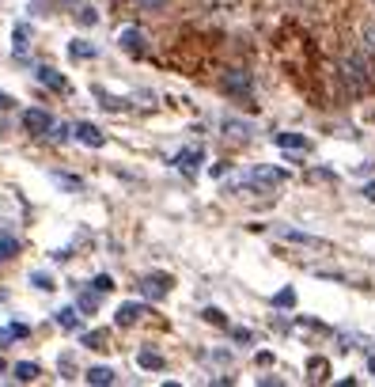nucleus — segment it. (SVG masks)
<instances>
[{
	"label": "nucleus",
	"mask_w": 375,
	"mask_h": 387,
	"mask_svg": "<svg viewBox=\"0 0 375 387\" xmlns=\"http://www.w3.org/2000/svg\"><path fill=\"white\" fill-rule=\"evenodd\" d=\"M57 323H61L65 330H76V327H80V312H76V308H61V312H57Z\"/></svg>",
	"instance_id": "obj_10"
},
{
	"label": "nucleus",
	"mask_w": 375,
	"mask_h": 387,
	"mask_svg": "<svg viewBox=\"0 0 375 387\" xmlns=\"http://www.w3.org/2000/svg\"><path fill=\"white\" fill-rule=\"evenodd\" d=\"M0 107H12V99L4 95V91H0Z\"/></svg>",
	"instance_id": "obj_28"
},
{
	"label": "nucleus",
	"mask_w": 375,
	"mask_h": 387,
	"mask_svg": "<svg viewBox=\"0 0 375 387\" xmlns=\"http://www.w3.org/2000/svg\"><path fill=\"white\" fill-rule=\"evenodd\" d=\"M220 88L231 91V95H239V99H246V95H250V73H243V68H228V73L220 76Z\"/></svg>",
	"instance_id": "obj_2"
},
{
	"label": "nucleus",
	"mask_w": 375,
	"mask_h": 387,
	"mask_svg": "<svg viewBox=\"0 0 375 387\" xmlns=\"http://www.w3.org/2000/svg\"><path fill=\"white\" fill-rule=\"evenodd\" d=\"M364 46L375 53V27H367V34H364Z\"/></svg>",
	"instance_id": "obj_25"
},
{
	"label": "nucleus",
	"mask_w": 375,
	"mask_h": 387,
	"mask_svg": "<svg viewBox=\"0 0 375 387\" xmlns=\"http://www.w3.org/2000/svg\"><path fill=\"white\" fill-rule=\"evenodd\" d=\"M137 361H140V369H164V357H155V353H140Z\"/></svg>",
	"instance_id": "obj_18"
},
{
	"label": "nucleus",
	"mask_w": 375,
	"mask_h": 387,
	"mask_svg": "<svg viewBox=\"0 0 375 387\" xmlns=\"http://www.w3.org/2000/svg\"><path fill=\"white\" fill-rule=\"evenodd\" d=\"M281 61H285L288 68H292V76H307L311 73V46L307 38H300L296 31H288L285 38H281Z\"/></svg>",
	"instance_id": "obj_1"
},
{
	"label": "nucleus",
	"mask_w": 375,
	"mask_h": 387,
	"mask_svg": "<svg viewBox=\"0 0 375 387\" xmlns=\"http://www.w3.org/2000/svg\"><path fill=\"white\" fill-rule=\"evenodd\" d=\"M326 372H330V364L322 361V357H315V361H311V379H326Z\"/></svg>",
	"instance_id": "obj_16"
},
{
	"label": "nucleus",
	"mask_w": 375,
	"mask_h": 387,
	"mask_svg": "<svg viewBox=\"0 0 375 387\" xmlns=\"http://www.w3.org/2000/svg\"><path fill=\"white\" fill-rule=\"evenodd\" d=\"M273 304H277V308H292L296 304V292H292V288H281L277 297H273Z\"/></svg>",
	"instance_id": "obj_17"
},
{
	"label": "nucleus",
	"mask_w": 375,
	"mask_h": 387,
	"mask_svg": "<svg viewBox=\"0 0 375 387\" xmlns=\"http://www.w3.org/2000/svg\"><path fill=\"white\" fill-rule=\"evenodd\" d=\"M34 285H38V288H53V285H49V277H46V273H34Z\"/></svg>",
	"instance_id": "obj_26"
},
{
	"label": "nucleus",
	"mask_w": 375,
	"mask_h": 387,
	"mask_svg": "<svg viewBox=\"0 0 375 387\" xmlns=\"http://www.w3.org/2000/svg\"><path fill=\"white\" fill-rule=\"evenodd\" d=\"M34 376H38V369H34V364L31 361H23V364H16V379H19V384H31V379Z\"/></svg>",
	"instance_id": "obj_15"
},
{
	"label": "nucleus",
	"mask_w": 375,
	"mask_h": 387,
	"mask_svg": "<svg viewBox=\"0 0 375 387\" xmlns=\"http://www.w3.org/2000/svg\"><path fill=\"white\" fill-rule=\"evenodd\" d=\"M80 308H83V312H95V308H99V297H91V292H83V297H80Z\"/></svg>",
	"instance_id": "obj_22"
},
{
	"label": "nucleus",
	"mask_w": 375,
	"mask_h": 387,
	"mask_svg": "<svg viewBox=\"0 0 375 387\" xmlns=\"http://www.w3.org/2000/svg\"><path fill=\"white\" fill-rule=\"evenodd\" d=\"M0 372H4V361H0Z\"/></svg>",
	"instance_id": "obj_30"
},
{
	"label": "nucleus",
	"mask_w": 375,
	"mask_h": 387,
	"mask_svg": "<svg viewBox=\"0 0 375 387\" xmlns=\"http://www.w3.org/2000/svg\"><path fill=\"white\" fill-rule=\"evenodd\" d=\"M122 42L129 53H144V34L137 31V27H129V31H122Z\"/></svg>",
	"instance_id": "obj_9"
},
{
	"label": "nucleus",
	"mask_w": 375,
	"mask_h": 387,
	"mask_svg": "<svg viewBox=\"0 0 375 387\" xmlns=\"http://www.w3.org/2000/svg\"><path fill=\"white\" fill-rule=\"evenodd\" d=\"M88 384H99V387L114 384V372H110V369H91L88 372Z\"/></svg>",
	"instance_id": "obj_13"
},
{
	"label": "nucleus",
	"mask_w": 375,
	"mask_h": 387,
	"mask_svg": "<svg viewBox=\"0 0 375 387\" xmlns=\"http://www.w3.org/2000/svg\"><path fill=\"white\" fill-rule=\"evenodd\" d=\"M73 58H95V46H88V42H73Z\"/></svg>",
	"instance_id": "obj_19"
},
{
	"label": "nucleus",
	"mask_w": 375,
	"mask_h": 387,
	"mask_svg": "<svg viewBox=\"0 0 375 387\" xmlns=\"http://www.w3.org/2000/svg\"><path fill=\"white\" fill-rule=\"evenodd\" d=\"M277 145H281V149H307V140H303L300 133H281Z\"/></svg>",
	"instance_id": "obj_14"
},
{
	"label": "nucleus",
	"mask_w": 375,
	"mask_h": 387,
	"mask_svg": "<svg viewBox=\"0 0 375 387\" xmlns=\"http://www.w3.org/2000/svg\"><path fill=\"white\" fill-rule=\"evenodd\" d=\"M23 125H27V133H49L53 118H49L46 110H27V114H23Z\"/></svg>",
	"instance_id": "obj_4"
},
{
	"label": "nucleus",
	"mask_w": 375,
	"mask_h": 387,
	"mask_svg": "<svg viewBox=\"0 0 375 387\" xmlns=\"http://www.w3.org/2000/svg\"><path fill=\"white\" fill-rule=\"evenodd\" d=\"M95 288H99V292H110V288H114V285H110V277H106V273H103V277H95Z\"/></svg>",
	"instance_id": "obj_24"
},
{
	"label": "nucleus",
	"mask_w": 375,
	"mask_h": 387,
	"mask_svg": "<svg viewBox=\"0 0 375 387\" xmlns=\"http://www.w3.org/2000/svg\"><path fill=\"white\" fill-rule=\"evenodd\" d=\"M16 255H19V239L16 236H4V239H0V258L8 262V258H16Z\"/></svg>",
	"instance_id": "obj_11"
},
{
	"label": "nucleus",
	"mask_w": 375,
	"mask_h": 387,
	"mask_svg": "<svg viewBox=\"0 0 375 387\" xmlns=\"http://www.w3.org/2000/svg\"><path fill=\"white\" fill-rule=\"evenodd\" d=\"M367 369H372V372H375V357H372V361H367Z\"/></svg>",
	"instance_id": "obj_29"
},
{
	"label": "nucleus",
	"mask_w": 375,
	"mask_h": 387,
	"mask_svg": "<svg viewBox=\"0 0 375 387\" xmlns=\"http://www.w3.org/2000/svg\"><path fill=\"white\" fill-rule=\"evenodd\" d=\"M76 137H80L83 145H91V149H103V145H106V137H103V133H99V129H95V125H91V122L76 125Z\"/></svg>",
	"instance_id": "obj_6"
},
{
	"label": "nucleus",
	"mask_w": 375,
	"mask_h": 387,
	"mask_svg": "<svg viewBox=\"0 0 375 387\" xmlns=\"http://www.w3.org/2000/svg\"><path fill=\"white\" fill-rule=\"evenodd\" d=\"M152 300L167 297V288H171V277H164V273H155V277H144V285H140Z\"/></svg>",
	"instance_id": "obj_5"
},
{
	"label": "nucleus",
	"mask_w": 375,
	"mask_h": 387,
	"mask_svg": "<svg viewBox=\"0 0 375 387\" xmlns=\"http://www.w3.org/2000/svg\"><path fill=\"white\" fill-rule=\"evenodd\" d=\"M364 194H367V201H375V182H372V186L364 190Z\"/></svg>",
	"instance_id": "obj_27"
},
{
	"label": "nucleus",
	"mask_w": 375,
	"mask_h": 387,
	"mask_svg": "<svg viewBox=\"0 0 375 387\" xmlns=\"http://www.w3.org/2000/svg\"><path fill=\"white\" fill-rule=\"evenodd\" d=\"M38 80L46 84V88H53V91H65V88H68L65 76H61L57 68H38Z\"/></svg>",
	"instance_id": "obj_8"
},
{
	"label": "nucleus",
	"mask_w": 375,
	"mask_h": 387,
	"mask_svg": "<svg viewBox=\"0 0 375 387\" xmlns=\"http://www.w3.org/2000/svg\"><path fill=\"white\" fill-rule=\"evenodd\" d=\"M140 315H144L140 304H122L118 308V327H133V323H140Z\"/></svg>",
	"instance_id": "obj_7"
},
{
	"label": "nucleus",
	"mask_w": 375,
	"mask_h": 387,
	"mask_svg": "<svg viewBox=\"0 0 375 387\" xmlns=\"http://www.w3.org/2000/svg\"><path fill=\"white\" fill-rule=\"evenodd\" d=\"M228 129H231V137H246V133H250V125H239V122H228Z\"/></svg>",
	"instance_id": "obj_23"
},
{
	"label": "nucleus",
	"mask_w": 375,
	"mask_h": 387,
	"mask_svg": "<svg viewBox=\"0 0 375 387\" xmlns=\"http://www.w3.org/2000/svg\"><path fill=\"white\" fill-rule=\"evenodd\" d=\"M57 182H61L65 190H80V186H83L80 179H73V175H57Z\"/></svg>",
	"instance_id": "obj_21"
},
{
	"label": "nucleus",
	"mask_w": 375,
	"mask_h": 387,
	"mask_svg": "<svg viewBox=\"0 0 375 387\" xmlns=\"http://www.w3.org/2000/svg\"><path fill=\"white\" fill-rule=\"evenodd\" d=\"M281 179H285V175L273 171V167H258V171H250L243 182H246V186H277Z\"/></svg>",
	"instance_id": "obj_3"
},
{
	"label": "nucleus",
	"mask_w": 375,
	"mask_h": 387,
	"mask_svg": "<svg viewBox=\"0 0 375 387\" xmlns=\"http://www.w3.org/2000/svg\"><path fill=\"white\" fill-rule=\"evenodd\" d=\"M106 342H110L106 330H91V334H83V346H91V349H106Z\"/></svg>",
	"instance_id": "obj_12"
},
{
	"label": "nucleus",
	"mask_w": 375,
	"mask_h": 387,
	"mask_svg": "<svg viewBox=\"0 0 375 387\" xmlns=\"http://www.w3.org/2000/svg\"><path fill=\"white\" fill-rule=\"evenodd\" d=\"M201 160V149H194V152H186V156H179V167H186V171H194V164Z\"/></svg>",
	"instance_id": "obj_20"
}]
</instances>
